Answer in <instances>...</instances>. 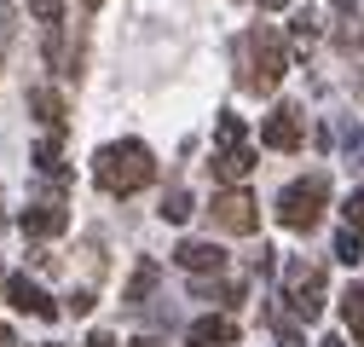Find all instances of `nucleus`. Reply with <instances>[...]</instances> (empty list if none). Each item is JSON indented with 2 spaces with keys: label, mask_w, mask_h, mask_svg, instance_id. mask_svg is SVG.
Masks as SVG:
<instances>
[{
  "label": "nucleus",
  "mask_w": 364,
  "mask_h": 347,
  "mask_svg": "<svg viewBox=\"0 0 364 347\" xmlns=\"http://www.w3.org/2000/svg\"><path fill=\"white\" fill-rule=\"evenodd\" d=\"M336 260H347V267H358V260H364V243H358V226H341V232H336Z\"/></svg>",
  "instance_id": "obj_16"
},
{
  "label": "nucleus",
  "mask_w": 364,
  "mask_h": 347,
  "mask_svg": "<svg viewBox=\"0 0 364 347\" xmlns=\"http://www.w3.org/2000/svg\"><path fill=\"white\" fill-rule=\"evenodd\" d=\"M93 180H99V191H110V197H133V191H145V186L156 180V156H151V145H139V139H110V145H99V156H93Z\"/></svg>",
  "instance_id": "obj_1"
},
{
  "label": "nucleus",
  "mask_w": 364,
  "mask_h": 347,
  "mask_svg": "<svg viewBox=\"0 0 364 347\" xmlns=\"http://www.w3.org/2000/svg\"><path fill=\"white\" fill-rule=\"evenodd\" d=\"M208 168H214V180H225V186H243L249 174H255V151H249L243 139H220Z\"/></svg>",
  "instance_id": "obj_8"
},
{
  "label": "nucleus",
  "mask_w": 364,
  "mask_h": 347,
  "mask_svg": "<svg viewBox=\"0 0 364 347\" xmlns=\"http://www.w3.org/2000/svg\"><path fill=\"white\" fill-rule=\"evenodd\" d=\"M133 347H156V341H151V336H145V341H133Z\"/></svg>",
  "instance_id": "obj_26"
},
{
  "label": "nucleus",
  "mask_w": 364,
  "mask_h": 347,
  "mask_svg": "<svg viewBox=\"0 0 364 347\" xmlns=\"http://www.w3.org/2000/svg\"><path fill=\"white\" fill-rule=\"evenodd\" d=\"M220 139H243V116H232V110H225L220 122H214V145Z\"/></svg>",
  "instance_id": "obj_20"
},
{
  "label": "nucleus",
  "mask_w": 364,
  "mask_h": 347,
  "mask_svg": "<svg viewBox=\"0 0 364 347\" xmlns=\"http://www.w3.org/2000/svg\"><path fill=\"white\" fill-rule=\"evenodd\" d=\"M29 110H35V122L47 127V134H64V99L53 93V87H29Z\"/></svg>",
  "instance_id": "obj_12"
},
{
  "label": "nucleus",
  "mask_w": 364,
  "mask_h": 347,
  "mask_svg": "<svg viewBox=\"0 0 364 347\" xmlns=\"http://www.w3.org/2000/svg\"><path fill=\"white\" fill-rule=\"evenodd\" d=\"M208 214H214V226H220V232H237V237H249V232L260 226V203H255L249 191H237V186H232V191H220Z\"/></svg>",
  "instance_id": "obj_5"
},
{
  "label": "nucleus",
  "mask_w": 364,
  "mask_h": 347,
  "mask_svg": "<svg viewBox=\"0 0 364 347\" xmlns=\"http://www.w3.org/2000/svg\"><path fill=\"white\" fill-rule=\"evenodd\" d=\"M0 289H6V272H0Z\"/></svg>",
  "instance_id": "obj_29"
},
{
  "label": "nucleus",
  "mask_w": 364,
  "mask_h": 347,
  "mask_svg": "<svg viewBox=\"0 0 364 347\" xmlns=\"http://www.w3.org/2000/svg\"><path fill=\"white\" fill-rule=\"evenodd\" d=\"M301 139H306V116L295 105H278V110L260 122V145L266 151H301Z\"/></svg>",
  "instance_id": "obj_6"
},
{
  "label": "nucleus",
  "mask_w": 364,
  "mask_h": 347,
  "mask_svg": "<svg viewBox=\"0 0 364 347\" xmlns=\"http://www.w3.org/2000/svg\"><path fill=\"white\" fill-rule=\"evenodd\" d=\"M289 35H295V47H312V41H318V18H312V12H295Z\"/></svg>",
  "instance_id": "obj_19"
},
{
  "label": "nucleus",
  "mask_w": 364,
  "mask_h": 347,
  "mask_svg": "<svg viewBox=\"0 0 364 347\" xmlns=\"http://www.w3.org/2000/svg\"><path fill=\"white\" fill-rule=\"evenodd\" d=\"M29 6H35V18L47 23V29H53V23H64V0H29Z\"/></svg>",
  "instance_id": "obj_21"
},
{
  "label": "nucleus",
  "mask_w": 364,
  "mask_h": 347,
  "mask_svg": "<svg viewBox=\"0 0 364 347\" xmlns=\"http://www.w3.org/2000/svg\"><path fill=\"white\" fill-rule=\"evenodd\" d=\"M162 220H173V226L191 220V197H186V191H168V197H162Z\"/></svg>",
  "instance_id": "obj_18"
},
{
  "label": "nucleus",
  "mask_w": 364,
  "mask_h": 347,
  "mask_svg": "<svg viewBox=\"0 0 364 347\" xmlns=\"http://www.w3.org/2000/svg\"><path fill=\"white\" fill-rule=\"evenodd\" d=\"M260 6H266V12H278V6H289V0H260Z\"/></svg>",
  "instance_id": "obj_24"
},
{
  "label": "nucleus",
  "mask_w": 364,
  "mask_h": 347,
  "mask_svg": "<svg viewBox=\"0 0 364 347\" xmlns=\"http://www.w3.org/2000/svg\"><path fill=\"white\" fill-rule=\"evenodd\" d=\"M151 289H156V260H139V267H133V278H127V289H122V301H127V307H139Z\"/></svg>",
  "instance_id": "obj_13"
},
{
  "label": "nucleus",
  "mask_w": 364,
  "mask_h": 347,
  "mask_svg": "<svg viewBox=\"0 0 364 347\" xmlns=\"http://www.w3.org/2000/svg\"><path fill=\"white\" fill-rule=\"evenodd\" d=\"M58 139H64V134H47V139L35 145V168L47 174V180H64V151H58Z\"/></svg>",
  "instance_id": "obj_14"
},
{
  "label": "nucleus",
  "mask_w": 364,
  "mask_h": 347,
  "mask_svg": "<svg viewBox=\"0 0 364 347\" xmlns=\"http://www.w3.org/2000/svg\"><path fill=\"white\" fill-rule=\"evenodd\" d=\"M341 319H347V330H353V341L364 347V284H353V289L341 295Z\"/></svg>",
  "instance_id": "obj_15"
},
{
  "label": "nucleus",
  "mask_w": 364,
  "mask_h": 347,
  "mask_svg": "<svg viewBox=\"0 0 364 347\" xmlns=\"http://www.w3.org/2000/svg\"><path fill=\"white\" fill-rule=\"evenodd\" d=\"M18 226H23L29 237H58V232L70 226V208H64V197H41V203H29V208L18 214Z\"/></svg>",
  "instance_id": "obj_7"
},
{
  "label": "nucleus",
  "mask_w": 364,
  "mask_h": 347,
  "mask_svg": "<svg viewBox=\"0 0 364 347\" xmlns=\"http://www.w3.org/2000/svg\"><path fill=\"white\" fill-rule=\"evenodd\" d=\"M341 214H347V226H358V232H364V191H353V197H347V208H341Z\"/></svg>",
  "instance_id": "obj_22"
},
{
  "label": "nucleus",
  "mask_w": 364,
  "mask_h": 347,
  "mask_svg": "<svg viewBox=\"0 0 364 347\" xmlns=\"http://www.w3.org/2000/svg\"><path fill=\"white\" fill-rule=\"evenodd\" d=\"M237 81L249 87V93H272V87L284 81V70H289V47H284V35L278 29H249L243 41H237Z\"/></svg>",
  "instance_id": "obj_2"
},
{
  "label": "nucleus",
  "mask_w": 364,
  "mask_h": 347,
  "mask_svg": "<svg viewBox=\"0 0 364 347\" xmlns=\"http://www.w3.org/2000/svg\"><path fill=\"white\" fill-rule=\"evenodd\" d=\"M324 203H330V180L324 174H306V180H289L278 191V226L289 232H312L324 220Z\"/></svg>",
  "instance_id": "obj_3"
},
{
  "label": "nucleus",
  "mask_w": 364,
  "mask_h": 347,
  "mask_svg": "<svg viewBox=\"0 0 364 347\" xmlns=\"http://www.w3.org/2000/svg\"><path fill=\"white\" fill-rule=\"evenodd\" d=\"M284 301H289V313L295 319H318L324 313V272L312 267V260H289L284 267Z\"/></svg>",
  "instance_id": "obj_4"
},
{
  "label": "nucleus",
  "mask_w": 364,
  "mask_h": 347,
  "mask_svg": "<svg viewBox=\"0 0 364 347\" xmlns=\"http://www.w3.org/2000/svg\"><path fill=\"white\" fill-rule=\"evenodd\" d=\"M318 347H341V341H336V336H330V341H318Z\"/></svg>",
  "instance_id": "obj_27"
},
{
  "label": "nucleus",
  "mask_w": 364,
  "mask_h": 347,
  "mask_svg": "<svg viewBox=\"0 0 364 347\" xmlns=\"http://www.w3.org/2000/svg\"><path fill=\"white\" fill-rule=\"evenodd\" d=\"M341 156L358 168L364 162V134H358V122H341Z\"/></svg>",
  "instance_id": "obj_17"
},
{
  "label": "nucleus",
  "mask_w": 364,
  "mask_h": 347,
  "mask_svg": "<svg viewBox=\"0 0 364 347\" xmlns=\"http://www.w3.org/2000/svg\"><path fill=\"white\" fill-rule=\"evenodd\" d=\"M0 347H18V341H12V336H6V330H0Z\"/></svg>",
  "instance_id": "obj_25"
},
{
  "label": "nucleus",
  "mask_w": 364,
  "mask_h": 347,
  "mask_svg": "<svg viewBox=\"0 0 364 347\" xmlns=\"http://www.w3.org/2000/svg\"><path fill=\"white\" fill-rule=\"evenodd\" d=\"M173 260H179L186 272H220V267H225V249H220V243H197V237H191V243H179V249H173Z\"/></svg>",
  "instance_id": "obj_11"
},
{
  "label": "nucleus",
  "mask_w": 364,
  "mask_h": 347,
  "mask_svg": "<svg viewBox=\"0 0 364 347\" xmlns=\"http://www.w3.org/2000/svg\"><path fill=\"white\" fill-rule=\"evenodd\" d=\"M6 301H12L18 313H29V319H58V301L41 289L35 278H23V272H18V278H6Z\"/></svg>",
  "instance_id": "obj_9"
},
{
  "label": "nucleus",
  "mask_w": 364,
  "mask_h": 347,
  "mask_svg": "<svg viewBox=\"0 0 364 347\" xmlns=\"http://www.w3.org/2000/svg\"><path fill=\"white\" fill-rule=\"evenodd\" d=\"M87 347H116V336H105V330H93V336H87Z\"/></svg>",
  "instance_id": "obj_23"
},
{
  "label": "nucleus",
  "mask_w": 364,
  "mask_h": 347,
  "mask_svg": "<svg viewBox=\"0 0 364 347\" xmlns=\"http://www.w3.org/2000/svg\"><path fill=\"white\" fill-rule=\"evenodd\" d=\"M81 6H99V0H81Z\"/></svg>",
  "instance_id": "obj_28"
},
{
  "label": "nucleus",
  "mask_w": 364,
  "mask_h": 347,
  "mask_svg": "<svg viewBox=\"0 0 364 347\" xmlns=\"http://www.w3.org/2000/svg\"><path fill=\"white\" fill-rule=\"evenodd\" d=\"M41 347H58V341H41Z\"/></svg>",
  "instance_id": "obj_30"
},
{
  "label": "nucleus",
  "mask_w": 364,
  "mask_h": 347,
  "mask_svg": "<svg viewBox=\"0 0 364 347\" xmlns=\"http://www.w3.org/2000/svg\"><path fill=\"white\" fill-rule=\"evenodd\" d=\"M186 341H191V347H232V341H237V324L220 319V313H208V319H197V324L186 330Z\"/></svg>",
  "instance_id": "obj_10"
}]
</instances>
